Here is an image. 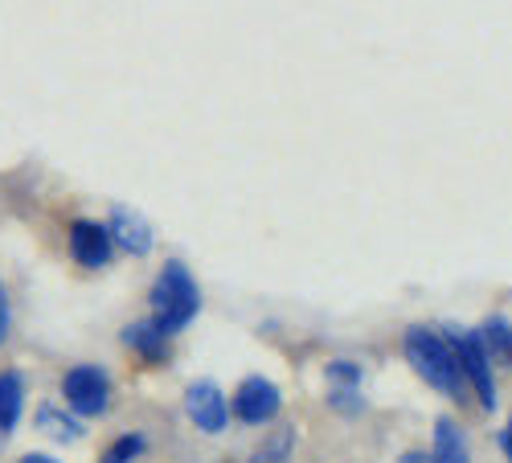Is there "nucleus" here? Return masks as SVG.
<instances>
[{"label": "nucleus", "instance_id": "ddd939ff", "mask_svg": "<svg viewBox=\"0 0 512 463\" xmlns=\"http://www.w3.org/2000/svg\"><path fill=\"white\" fill-rule=\"evenodd\" d=\"M37 423H41V431H46V435H54V439H78L82 435V427L74 423V418H66V414H58L54 406H46V410H41L37 414Z\"/></svg>", "mask_w": 512, "mask_h": 463}, {"label": "nucleus", "instance_id": "aec40b11", "mask_svg": "<svg viewBox=\"0 0 512 463\" xmlns=\"http://www.w3.org/2000/svg\"><path fill=\"white\" fill-rule=\"evenodd\" d=\"M398 463H431V455H422V451H406Z\"/></svg>", "mask_w": 512, "mask_h": 463}, {"label": "nucleus", "instance_id": "f257e3e1", "mask_svg": "<svg viewBox=\"0 0 512 463\" xmlns=\"http://www.w3.org/2000/svg\"><path fill=\"white\" fill-rule=\"evenodd\" d=\"M402 353L431 390H439L455 402L463 398V373H459V361L447 345V336H439L431 328H406L402 332Z\"/></svg>", "mask_w": 512, "mask_h": 463}, {"label": "nucleus", "instance_id": "2eb2a0df", "mask_svg": "<svg viewBox=\"0 0 512 463\" xmlns=\"http://www.w3.org/2000/svg\"><path fill=\"white\" fill-rule=\"evenodd\" d=\"M140 451H144V435H123V439H115V443L107 447L103 463H132Z\"/></svg>", "mask_w": 512, "mask_h": 463}, {"label": "nucleus", "instance_id": "6ab92c4d", "mask_svg": "<svg viewBox=\"0 0 512 463\" xmlns=\"http://www.w3.org/2000/svg\"><path fill=\"white\" fill-rule=\"evenodd\" d=\"M500 447H504V455L512 459V418H508V427L500 431Z\"/></svg>", "mask_w": 512, "mask_h": 463}, {"label": "nucleus", "instance_id": "a211bd4d", "mask_svg": "<svg viewBox=\"0 0 512 463\" xmlns=\"http://www.w3.org/2000/svg\"><path fill=\"white\" fill-rule=\"evenodd\" d=\"M9 336V296H5V283H0V341Z\"/></svg>", "mask_w": 512, "mask_h": 463}, {"label": "nucleus", "instance_id": "0eeeda50", "mask_svg": "<svg viewBox=\"0 0 512 463\" xmlns=\"http://www.w3.org/2000/svg\"><path fill=\"white\" fill-rule=\"evenodd\" d=\"M111 234H107V226H99V222H74L70 226V255H74V263L78 267H91V271H99V267H107L111 263Z\"/></svg>", "mask_w": 512, "mask_h": 463}, {"label": "nucleus", "instance_id": "20e7f679", "mask_svg": "<svg viewBox=\"0 0 512 463\" xmlns=\"http://www.w3.org/2000/svg\"><path fill=\"white\" fill-rule=\"evenodd\" d=\"M62 394L78 414H103L111 406V377L99 365H74L62 377Z\"/></svg>", "mask_w": 512, "mask_h": 463}, {"label": "nucleus", "instance_id": "f3484780", "mask_svg": "<svg viewBox=\"0 0 512 463\" xmlns=\"http://www.w3.org/2000/svg\"><path fill=\"white\" fill-rule=\"evenodd\" d=\"M328 406L357 414V410H361V390H328Z\"/></svg>", "mask_w": 512, "mask_h": 463}, {"label": "nucleus", "instance_id": "f8f14e48", "mask_svg": "<svg viewBox=\"0 0 512 463\" xmlns=\"http://www.w3.org/2000/svg\"><path fill=\"white\" fill-rule=\"evenodd\" d=\"M480 341H484V349H496V353L512 357V324H508L504 316H492V320L480 328Z\"/></svg>", "mask_w": 512, "mask_h": 463}, {"label": "nucleus", "instance_id": "4468645a", "mask_svg": "<svg viewBox=\"0 0 512 463\" xmlns=\"http://www.w3.org/2000/svg\"><path fill=\"white\" fill-rule=\"evenodd\" d=\"M324 373H328L332 390H361V365L357 361H332Z\"/></svg>", "mask_w": 512, "mask_h": 463}, {"label": "nucleus", "instance_id": "423d86ee", "mask_svg": "<svg viewBox=\"0 0 512 463\" xmlns=\"http://www.w3.org/2000/svg\"><path fill=\"white\" fill-rule=\"evenodd\" d=\"M279 406H283L279 386L267 382V377H246V382L238 386V394H234V414L250 427L271 423V418L279 414Z\"/></svg>", "mask_w": 512, "mask_h": 463}, {"label": "nucleus", "instance_id": "9b49d317", "mask_svg": "<svg viewBox=\"0 0 512 463\" xmlns=\"http://www.w3.org/2000/svg\"><path fill=\"white\" fill-rule=\"evenodd\" d=\"M25 406V386L17 373H0V431H13Z\"/></svg>", "mask_w": 512, "mask_h": 463}, {"label": "nucleus", "instance_id": "7ed1b4c3", "mask_svg": "<svg viewBox=\"0 0 512 463\" xmlns=\"http://www.w3.org/2000/svg\"><path fill=\"white\" fill-rule=\"evenodd\" d=\"M447 345L459 361V373L472 382L476 398L484 410L496 406V377H492V365H488V349L480 341V332H467V328H447Z\"/></svg>", "mask_w": 512, "mask_h": 463}, {"label": "nucleus", "instance_id": "9d476101", "mask_svg": "<svg viewBox=\"0 0 512 463\" xmlns=\"http://www.w3.org/2000/svg\"><path fill=\"white\" fill-rule=\"evenodd\" d=\"M431 463H472V459H467V439H463V431L451 423V418H439V423H435Z\"/></svg>", "mask_w": 512, "mask_h": 463}, {"label": "nucleus", "instance_id": "1a4fd4ad", "mask_svg": "<svg viewBox=\"0 0 512 463\" xmlns=\"http://www.w3.org/2000/svg\"><path fill=\"white\" fill-rule=\"evenodd\" d=\"M123 341H127V349H136L144 361H164L168 357V332H160L156 320L127 324L123 328Z\"/></svg>", "mask_w": 512, "mask_h": 463}, {"label": "nucleus", "instance_id": "dca6fc26", "mask_svg": "<svg viewBox=\"0 0 512 463\" xmlns=\"http://www.w3.org/2000/svg\"><path fill=\"white\" fill-rule=\"evenodd\" d=\"M291 443H295V431H291V427H283V431L263 447L259 463H283V459H287V451H291Z\"/></svg>", "mask_w": 512, "mask_h": 463}, {"label": "nucleus", "instance_id": "412c9836", "mask_svg": "<svg viewBox=\"0 0 512 463\" xmlns=\"http://www.w3.org/2000/svg\"><path fill=\"white\" fill-rule=\"evenodd\" d=\"M21 463H58V459H50V455H25Z\"/></svg>", "mask_w": 512, "mask_h": 463}, {"label": "nucleus", "instance_id": "6e6552de", "mask_svg": "<svg viewBox=\"0 0 512 463\" xmlns=\"http://www.w3.org/2000/svg\"><path fill=\"white\" fill-rule=\"evenodd\" d=\"M107 234H111V242H119L127 250V255H148L152 250V226L140 214H132V209H123V205L111 209Z\"/></svg>", "mask_w": 512, "mask_h": 463}, {"label": "nucleus", "instance_id": "f03ea898", "mask_svg": "<svg viewBox=\"0 0 512 463\" xmlns=\"http://www.w3.org/2000/svg\"><path fill=\"white\" fill-rule=\"evenodd\" d=\"M201 308V291L193 283V275L185 271V263H164V271L152 283V320L160 332H181Z\"/></svg>", "mask_w": 512, "mask_h": 463}, {"label": "nucleus", "instance_id": "39448f33", "mask_svg": "<svg viewBox=\"0 0 512 463\" xmlns=\"http://www.w3.org/2000/svg\"><path fill=\"white\" fill-rule=\"evenodd\" d=\"M185 410L197 423V431H205V435H222L230 423V406H226V394L218 390V382H193L185 390Z\"/></svg>", "mask_w": 512, "mask_h": 463}]
</instances>
